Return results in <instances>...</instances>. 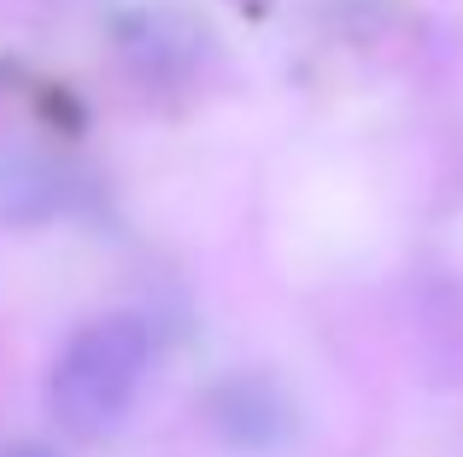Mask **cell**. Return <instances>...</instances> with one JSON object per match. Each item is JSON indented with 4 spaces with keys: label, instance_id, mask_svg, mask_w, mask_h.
Returning a JSON list of instances; mask_svg holds the SVG:
<instances>
[{
    "label": "cell",
    "instance_id": "cell-1",
    "mask_svg": "<svg viewBox=\"0 0 463 457\" xmlns=\"http://www.w3.org/2000/svg\"><path fill=\"white\" fill-rule=\"evenodd\" d=\"M147 329L136 317H100L59 352L47 376V411L65 434H112L136 405V387L147 376Z\"/></svg>",
    "mask_w": 463,
    "mask_h": 457
},
{
    "label": "cell",
    "instance_id": "cell-2",
    "mask_svg": "<svg viewBox=\"0 0 463 457\" xmlns=\"http://www.w3.org/2000/svg\"><path fill=\"white\" fill-rule=\"evenodd\" d=\"M217 411H223L229 440H247V446H270V440L282 434V423H288L282 399H276V393H264L259 381H241V387H229Z\"/></svg>",
    "mask_w": 463,
    "mask_h": 457
},
{
    "label": "cell",
    "instance_id": "cell-3",
    "mask_svg": "<svg viewBox=\"0 0 463 457\" xmlns=\"http://www.w3.org/2000/svg\"><path fill=\"white\" fill-rule=\"evenodd\" d=\"M6 457H47V452H6Z\"/></svg>",
    "mask_w": 463,
    "mask_h": 457
}]
</instances>
